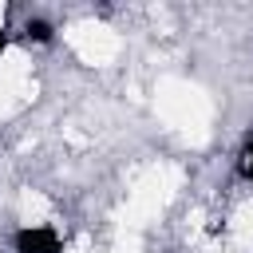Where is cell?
I'll list each match as a JSON object with an SVG mask.
<instances>
[{"instance_id":"obj_4","label":"cell","mask_w":253,"mask_h":253,"mask_svg":"<svg viewBox=\"0 0 253 253\" xmlns=\"http://www.w3.org/2000/svg\"><path fill=\"white\" fill-rule=\"evenodd\" d=\"M4 43H8V36H4V32H0V51H4Z\"/></svg>"},{"instance_id":"obj_1","label":"cell","mask_w":253,"mask_h":253,"mask_svg":"<svg viewBox=\"0 0 253 253\" xmlns=\"http://www.w3.org/2000/svg\"><path fill=\"white\" fill-rule=\"evenodd\" d=\"M16 253H59V233L47 229V225L20 229L16 233Z\"/></svg>"},{"instance_id":"obj_2","label":"cell","mask_w":253,"mask_h":253,"mask_svg":"<svg viewBox=\"0 0 253 253\" xmlns=\"http://www.w3.org/2000/svg\"><path fill=\"white\" fill-rule=\"evenodd\" d=\"M28 40L47 43V40H51V24H47V20H32V24H28Z\"/></svg>"},{"instance_id":"obj_3","label":"cell","mask_w":253,"mask_h":253,"mask_svg":"<svg viewBox=\"0 0 253 253\" xmlns=\"http://www.w3.org/2000/svg\"><path fill=\"white\" fill-rule=\"evenodd\" d=\"M241 170H245V178H253V138H249V146H245V162H241Z\"/></svg>"}]
</instances>
